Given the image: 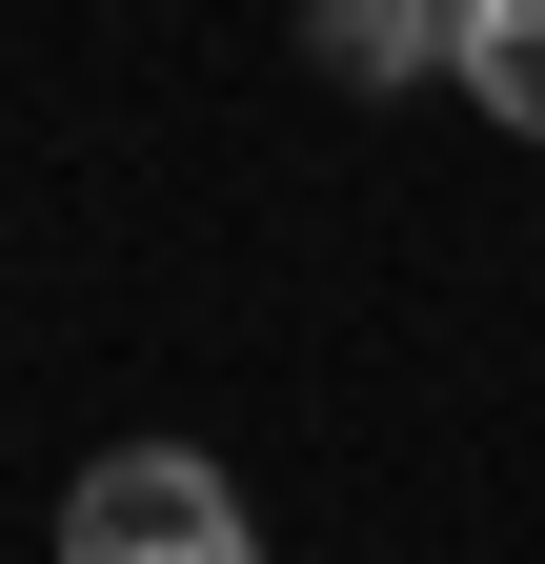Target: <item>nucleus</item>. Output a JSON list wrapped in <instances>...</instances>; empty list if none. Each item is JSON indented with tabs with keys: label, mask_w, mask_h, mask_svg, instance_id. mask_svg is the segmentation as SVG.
Wrapping results in <instances>:
<instances>
[{
	"label": "nucleus",
	"mask_w": 545,
	"mask_h": 564,
	"mask_svg": "<svg viewBox=\"0 0 545 564\" xmlns=\"http://www.w3.org/2000/svg\"><path fill=\"white\" fill-rule=\"evenodd\" d=\"M61 564H263V544L223 505V464L121 444V464H82V505H61Z\"/></svg>",
	"instance_id": "1"
},
{
	"label": "nucleus",
	"mask_w": 545,
	"mask_h": 564,
	"mask_svg": "<svg viewBox=\"0 0 545 564\" xmlns=\"http://www.w3.org/2000/svg\"><path fill=\"white\" fill-rule=\"evenodd\" d=\"M323 61H344V82H404V61H464V41L404 21V0H344V21H323Z\"/></svg>",
	"instance_id": "3"
},
{
	"label": "nucleus",
	"mask_w": 545,
	"mask_h": 564,
	"mask_svg": "<svg viewBox=\"0 0 545 564\" xmlns=\"http://www.w3.org/2000/svg\"><path fill=\"white\" fill-rule=\"evenodd\" d=\"M464 101L545 141V0H464Z\"/></svg>",
	"instance_id": "2"
}]
</instances>
